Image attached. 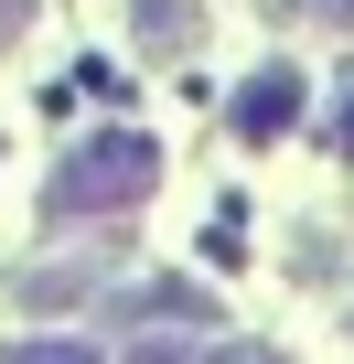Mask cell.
<instances>
[{
	"label": "cell",
	"instance_id": "obj_1",
	"mask_svg": "<svg viewBox=\"0 0 354 364\" xmlns=\"http://www.w3.org/2000/svg\"><path fill=\"white\" fill-rule=\"evenodd\" d=\"M150 171H161V150H150L140 129H97V139L54 171L43 215H54V225H97V215H118V204H140V193H150Z\"/></svg>",
	"mask_w": 354,
	"mask_h": 364
},
{
	"label": "cell",
	"instance_id": "obj_2",
	"mask_svg": "<svg viewBox=\"0 0 354 364\" xmlns=\"http://www.w3.org/2000/svg\"><path fill=\"white\" fill-rule=\"evenodd\" d=\"M290 118H301V75H290V65L247 75V86H236V107H226V129H236V139H279Z\"/></svg>",
	"mask_w": 354,
	"mask_h": 364
},
{
	"label": "cell",
	"instance_id": "obj_3",
	"mask_svg": "<svg viewBox=\"0 0 354 364\" xmlns=\"http://www.w3.org/2000/svg\"><path fill=\"white\" fill-rule=\"evenodd\" d=\"M140 33H161L150 54H183L194 43V11H183V0H140Z\"/></svg>",
	"mask_w": 354,
	"mask_h": 364
},
{
	"label": "cell",
	"instance_id": "obj_4",
	"mask_svg": "<svg viewBox=\"0 0 354 364\" xmlns=\"http://www.w3.org/2000/svg\"><path fill=\"white\" fill-rule=\"evenodd\" d=\"M0 364H97V353H86V343H11Z\"/></svg>",
	"mask_w": 354,
	"mask_h": 364
},
{
	"label": "cell",
	"instance_id": "obj_5",
	"mask_svg": "<svg viewBox=\"0 0 354 364\" xmlns=\"http://www.w3.org/2000/svg\"><path fill=\"white\" fill-rule=\"evenodd\" d=\"M333 150H354V86H343V107H333V129H322Z\"/></svg>",
	"mask_w": 354,
	"mask_h": 364
},
{
	"label": "cell",
	"instance_id": "obj_6",
	"mask_svg": "<svg viewBox=\"0 0 354 364\" xmlns=\"http://www.w3.org/2000/svg\"><path fill=\"white\" fill-rule=\"evenodd\" d=\"M215 364H279V353H215Z\"/></svg>",
	"mask_w": 354,
	"mask_h": 364
},
{
	"label": "cell",
	"instance_id": "obj_7",
	"mask_svg": "<svg viewBox=\"0 0 354 364\" xmlns=\"http://www.w3.org/2000/svg\"><path fill=\"white\" fill-rule=\"evenodd\" d=\"M343 11H354V0H343Z\"/></svg>",
	"mask_w": 354,
	"mask_h": 364
}]
</instances>
